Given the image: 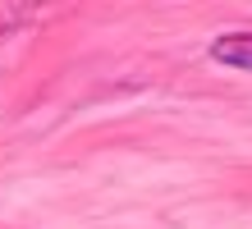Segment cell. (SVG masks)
<instances>
[{
    "instance_id": "obj_1",
    "label": "cell",
    "mask_w": 252,
    "mask_h": 229,
    "mask_svg": "<svg viewBox=\"0 0 252 229\" xmlns=\"http://www.w3.org/2000/svg\"><path fill=\"white\" fill-rule=\"evenodd\" d=\"M211 60L225 69H248L252 73V33H225L211 41Z\"/></svg>"
}]
</instances>
